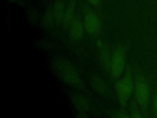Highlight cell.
Listing matches in <instances>:
<instances>
[{
  "label": "cell",
  "instance_id": "cell-1",
  "mask_svg": "<svg viewBox=\"0 0 157 118\" xmlns=\"http://www.w3.org/2000/svg\"><path fill=\"white\" fill-rule=\"evenodd\" d=\"M53 69L55 74L67 84L78 88L82 87V79L78 73L66 60H55L53 64Z\"/></svg>",
  "mask_w": 157,
  "mask_h": 118
},
{
  "label": "cell",
  "instance_id": "cell-2",
  "mask_svg": "<svg viewBox=\"0 0 157 118\" xmlns=\"http://www.w3.org/2000/svg\"><path fill=\"white\" fill-rule=\"evenodd\" d=\"M115 88L120 105L124 107L126 106L134 88V84L130 73H126L117 80Z\"/></svg>",
  "mask_w": 157,
  "mask_h": 118
},
{
  "label": "cell",
  "instance_id": "cell-3",
  "mask_svg": "<svg viewBox=\"0 0 157 118\" xmlns=\"http://www.w3.org/2000/svg\"><path fill=\"white\" fill-rule=\"evenodd\" d=\"M125 53L122 48H117L110 57L109 71L112 77L120 79L125 68Z\"/></svg>",
  "mask_w": 157,
  "mask_h": 118
},
{
  "label": "cell",
  "instance_id": "cell-4",
  "mask_svg": "<svg viewBox=\"0 0 157 118\" xmlns=\"http://www.w3.org/2000/svg\"><path fill=\"white\" fill-rule=\"evenodd\" d=\"M85 31L90 34H96L99 30L101 26L100 20L97 15L91 10H87L83 18Z\"/></svg>",
  "mask_w": 157,
  "mask_h": 118
},
{
  "label": "cell",
  "instance_id": "cell-5",
  "mask_svg": "<svg viewBox=\"0 0 157 118\" xmlns=\"http://www.w3.org/2000/svg\"><path fill=\"white\" fill-rule=\"evenodd\" d=\"M69 30L70 37L72 40L75 41H78L82 39L85 30L83 18L79 14L76 13L75 17Z\"/></svg>",
  "mask_w": 157,
  "mask_h": 118
},
{
  "label": "cell",
  "instance_id": "cell-6",
  "mask_svg": "<svg viewBox=\"0 0 157 118\" xmlns=\"http://www.w3.org/2000/svg\"><path fill=\"white\" fill-rule=\"evenodd\" d=\"M135 93L136 100L141 106H146L149 98L148 87L146 82L142 79H139L136 83Z\"/></svg>",
  "mask_w": 157,
  "mask_h": 118
},
{
  "label": "cell",
  "instance_id": "cell-7",
  "mask_svg": "<svg viewBox=\"0 0 157 118\" xmlns=\"http://www.w3.org/2000/svg\"><path fill=\"white\" fill-rule=\"evenodd\" d=\"M75 0H70L66 7L63 20L62 22L63 28H69L75 17Z\"/></svg>",
  "mask_w": 157,
  "mask_h": 118
},
{
  "label": "cell",
  "instance_id": "cell-8",
  "mask_svg": "<svg viewBox=\"0 0 157 118\" xmlns=\"http://www.w3.org/2000/svg\"><path fill=\"white\" fill-rule=\"evenodd\" d=\"M71 102L73 106L80 112L85 113L90 109V104L88 101L82 95L75 93L72 95Z\"/></svg>",
  "mask_w": 157,
  "mask_h": 118
},
{
  "label": "cell",
  "instance_id": "cell-9",
  "mask_svg": "<svg viewBox=\"0 0 157 118\" xmlns=\"http://www.w3.org/2000/svg\"><path fill=\"white\" fill-rule=\"evenodd\" d=\"M90 84L92 88L98 93L105 95L108 92L109 87L105 82L98 76H93L90 79Z\"/></svg>",
  "mask_w": 157,
  "mask_h": 118
},
{
  "label": "cell",
  "instance_id": "cell-10",
  "mask_svg": "<svg viewBox=\"0 0 157 118\" xmlns=\"http://www.w3.org/2000/svg\"><path fill=\"white\" fill-rule=\"evenodd\" d=\"M65 9L66 7L64 6V4L62 1L58 0L55 1L53 9V13L55 22L56 23H62Z\"/></svg>",
  "mask_w": 157,
  "mask_h": 118
},
{
  "label": "cell",
  "instance_id": "cell-11",
  "mask_svg": "<svg viewBox=\"0 0 157 118\" xmlns=\"http://www.w3.org/2000/svg\"><path fill=\"white\" fill-rule=\"evenodd\" d=\"M55 21L53 10L51 9L47 10L44 15V18L42 19L43 25L46 26H50L53 25Z\"/></svg>",
  "mask_w": 157,
  "mask_h": 118
},
{
  "label": "cell",
  "instance_id": "cell-12",
  "mask_svg": "<svg viewBox=\"0 0 157 118\" xmlns=\"http://www.w3.org/2000/svg\"><path fill=\"white\" fill-rule=\"evenodd\" d=\"M86 1L88 2L90 4L94 6H99L101 2V0H86Z\"/></svg>",
  "mask_w": 157,
  "mask_h": 118
},
{
  "label": "cell",
  "instance_id": "cell-13",
  "mask_svg": "<svg viewBox=\"0 0 157 118\" xmlns=\"http://www.w3.org/2000/svg\"><path fill=\"white\" fill-rule=\"evenodd\" d=\"M116 117H128V115L126 114V113L123 111H119L117 114Z\"/></svg>",
  "mask_w": 157,
  "mask_h": 118
},
{
  "label": "cell",
  "instance_id": "cell-14",
  "mask_svg": "<svg viewBox=\"0 0 157 118\" xmlns=\"http://www.w3.org/2000/svg\"><path fill=\"white\" fill-rule=\"evenodd\" d=\"M155 107L157 109V95L156 96V99H155Z\"/></svg>",
  "mask_w": 157,
  "mask_h": 118
}]
</instances>
